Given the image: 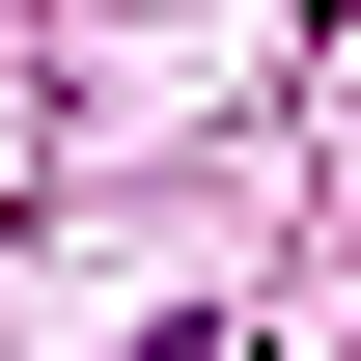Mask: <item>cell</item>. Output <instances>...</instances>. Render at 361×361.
<instances>
[{"label": "cell", "mask_w": 361, "mask_h": 361, "mask_svg": "<svg viewBox=\"0 0 361 361\" xmlns=\"http://www.w3.org/2000/svg\"><path fill=\"white\" fill-rule=\"evenodd\" d=\"M111 361H195V334H111Z\"/></svg>", "instance_id": "obj_1"}]
</instances>
